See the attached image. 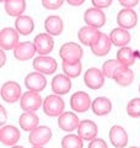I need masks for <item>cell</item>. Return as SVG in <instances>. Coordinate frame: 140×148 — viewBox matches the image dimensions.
I'll return each mask as SVG.
<instances>
[{"label": "cell", "mask_w": 140, "mask_h": 148, "mask_svg": "<svg viewBox=\"0 0 140 148\" xmlns=\"http://www.w3.org/2000/svg\"><path fill=\"white\" fill-rule=\"evenodd\" d=\"M42 103V98L37 91H25L21 95L20 99V106L23 111H36L41 108Z\"/></svg>", "instance_id": "cell-5"}, {"label": "cell", "mask_w": 140, "mask_h": 148, "mask_svg": "<svg viewBox=\"0 0 140 148\" xmlns=\"http://www.w3.org/2000/svg\"><path fill=\"white\" fill-rule=\"evenodd\" d=\"M20 140V131L11 125L3 126L0 130V142L5 146H15Z\"/></svg>", "instance_id": "cell-17"}, {"label": "cell", "mask_w": 140, "mask_h": 148, "mask_svg": "<svg viewBox=\"0 0 140 148\" xmlns=\"http://www.w3.org/2000/svg\"><path fill=\"white\" fill-rule=\"evenodd\" d=\"M18 123H20V127L23 131L31 132L38 127L39 119L36 114H33V111H25L18 119Z\"/></svg>", "instance_id": "cell-22"}, {"label": "cell", "mask_w": 140, "mask_h": 148, "mask_svg": "<svg viewBox=\"0 0 140 148\" xmlns=\"http://www.w3.org/2000/svg\"><path fill=\"white\" fill-rule=\"evenodd\" d=\"M52 138V130L48 126H38L30 133V143L32 146H44Z\"/></svg>", "instance_id": "cell-9"}, {"label": "cell", "mask_w": 140, "mask_h": 148, "mask_svg": "<svg viewBox=\"0 0 140 148\" xmlns=\"http://www.w3.org/2000/svg\"><path fill=\"white\" fill-rule=\"evenodd\" d=\"M84 83L90 89L97 90L105 84V74L97 68H90L84 74Z\"/></svg>", "instance_id": "cell-4"}, {"label": "cell", "mask_w": 140, "mask_h": 148, "mask_svg": "<svg viewBox=\"0 0 140 148\" xmlns=\"http://www.w3.org/2000/svg\"><path fill=\"white\" fill-rule=\"evenodd\" d=\"M64 108H65V103L60 98V95H57V94L48 95L43 100V111L47 116H50V117L60 116L64 111Z\"/></svg>", "instance_id": "cell-2"}, {"label": "cell", "mask_w": 140, "mask_h": 148, "mask_svg": "<svg viewBox=\"0 0 140 148\" xmlns=\"http://www.w3.org/2000/svg\"><path fill=\"white\" fill-rule=\"evenodd\" d=\"M44 29L50 36H59L64 30V22L59 16H48L44 21Z\"/></svg>", "instance_id": "cell-23"}, {"label": "cell", "mask_w": 140, "mask_h": 148, "mask_svg": "<svg viewBox=\"0 0 140 148\" xmlns=\"http://www.w3.org/2000/svg\"><path fill=\"white\" fill-rule=\"evenodd\" d=\"M117 59L120 62V64L124 67H130L133 66L135 59H137V54H135V52L129 48V47H120L119 51L117 52Z\"/></svg>", "instance_id": "cell-29"}, {"label": "cell", "mask_w": 140, "mask_h": 148, "mask_svg": "<svg viewBox=\"0 0 140 148\" xmlns=\"http://www.w3.org/2000/svg\"><path fill=\"white\" fill-rule=\"evenodd\" d=\"M15 29L17 30V32L20 35L27 36V35H30L31 32L35 30V22H33V20H32L30 16L21 15V16H18L16 18Z\"/></svg>", "instance_id": "cell-27"}, {"label": "cell", "mask_w": 140, "mask_h": 148, "mask_svg": "<svg viewBox=\"0 0 140 148\" xmlns=\"http://www.w3.org/2000/svg\"><path fill=\"white\" fill-rule=\"evenodd\" d=\"M113 80L120 86H128L133 83L134 80V72L129 67L122 66L120 68L117 69V72L114 73Z\"/></svg>", "instance_id": "cell-24"}, {"label": "cell", "mask_w": 140, "mask_h": 148, "mask_svg": "<svg viewBox=\"0 0 140 148\" xmlns=\"http://www.w3.org/2000/svg\"><path fill=\"white\" fill-rule=\"evenodd\" d=\"M112 1L113 0H91V3H92V5L93 8H97V9H105V8H108Z\"/></svg>", "instance_id": "cell-35"}, {"label": "cell", "mask_w": 140, "mask_h": 148, "mask_svg": "<svg viewBox=\"0 0 140 148\" xmlns=\"http://www.w3.org/2000/svg\"><path fill=\"white\" fill-rule=\"evenodd\" d=\"M71 89V80L65 74H57L52 79V90L57 95H65Z\"/></svg>", "instance_id": "cell-15"}, {"label": "cell", "mask_w": 140, "mask_h": 148, "mask_svg": "<svg viewBox=\"0 0 140 148\" xmlns=\"http://www.w3.org/2000/svg\"><path fill=\"white\" fill-rule=\"evenodd\" d=\"M109 38L112 45L117 46V47H125L130 42L129 32L124 29H120V27L112 30V32L109 34Z\"/></svg>", "instance_id": "cell-26"}, {"label": "cell", "mask_w": 140, "mask_h": 148, "mask_svg": "<svg viewBox=\"0 0 140 148\" xmlns=\"http://www.w3.org/2000/svg\"><path fill=\"white\" fill-rule=\"evenodd\" d=\"M82 141L79 135H67L62 140V148H82Z\"/></svg>", "instance_id": "cell-31"}, {"label": "cell", "mask_w": 140, "mask_h": 148, "mask_svg": "<svg viewBox=\"0 0 140 148\" xmlns=\"http://www.w3.org/2000/svg\"><path fill=\"white\" fill-rule=\"evenodd\" d=\"M32 148H44V147H43V146H33Z\"/></svg>", "instance_id": "cell-41"}, {"label": "cell", "mask_w": 140, "mask_h": 148, "mask_svg": "<svg viewBox=\"0 0 140 148\" xmlns=\"http://www.w3.org/2000/svg\"><path fill=\"white\" fill-rule=\"evenodd\" d=\"M4 8L10 16L18 17L26 10V1L25 0H6L4 3Z\"/></svg>", "instance_id": "cell-28"}, {"label": "cell", "mask_w": 140, "mask_h": 148, "mask_svg": "<svg viewBox=\"0 0 140 148\" xmlns=\"http://www.w3.org/2000/svg\"><path fill=\"white\" fill-rule=\"evenodd\" d=\"M92 112L97 115V116H105V115L109 114L112 111V103L109 99L103 98V96H99L92 101L91 104Z\"/></svg>", "instance_id": "cell-25"}, {"label": "cell", "mask_w": 140, "mask_h": 148, "mask_svg": "<svg viewBox=\"0 0 140 148\" xmlns=\"http://www.w3.org/2000/svg\"><path fill=\"white\" fill-rule=\"evenodd\" d=\"M18 36L20 34L16 29L12 27H4L0 31V47L4 51L14 49L18 45Z\"/></svg>", "instance_id": "cell-3"}, {"label": "cell", "mask_w": 140, "mask_h": 148, "mask_svg": "<svg viewBox=\"0 0 140 148\" xmlns=\"http://www.w3.org/2000/svg\"><path fill=\"white\" fill-rule=\"evenodd\" d=\"M84 21L85 24L90 27H95V29H100V27L105 26L106 24V15L101 9L91 8L87 9L84 15Z\"/></svg>", "instance_id": "cell-7"}, {"label": "cell", "mask_w": 140, "mask_h": 148, "mask_svg": "<svg viewBox=\"0 0 140 148\" xmlns=\"http://www.w3.org/2000/svg\"><path fill=\"white\" fill-rule=\"evenodd\" d=\"M119 3L125 9H133L135 5L139 4V0H119Z\"/></svg>", "instance_id": "cell-37"}, {"label": "cell", "mask_w": 140, "mask_h": 148, "mask_svg": "<svg viewBox=\"0 0 140 148\" xmlns=\"http://www.w3.org/2000/svg\"><path fill=\"white\" fill-rule=\"evenodd\" d=\"M63 72L65 75H68L69 78H76L81 74V68L82 64L81 62H75V63H69V62H64L63 61Z\"/></svg>", "instance_id": "cell-30"}, {"label": "cell", "mask_w": 140, "mask_h": 148, "mask_svg": "<svg viewBox=\"0 0 140 148\" xmlns=\"http://www.w3.org/2000/svg\"><path fill=\"white\" fill-rule=\"evenodd\" d=\"M1 99L9 104L16 103L18 99H21V86L16 82H6L1 86Z\"/></svg>", "instance_id": "cell-6"}, {"label": "cell", "mask_w": 140, "mask_h": 148, "mask_svg": "<svg viewBox=\"0 0 140 148\" xmlns=\"http://www.w3.org/2000/svg\"><path fill=\"white\" fill-rule=\"evenodd\" d=\"M11 148H23V147H21V146H12Z\"/></svg>", "instance_id": "cell-42"}, {"label": "cell", "mask_w": 140, "mask_h": 148, "mask_svg": "<svg viewBox=\"0 0 140 148\" xmlns=\"http://www.w3.org/2000/svg\"><path fill=\"white\" fill-rule=\"evenodd\" d=\"M33 43L36 46L37 53L41 56L49 54L54 48V41L53 37L48 34H39L35 37Z\"/></svg>", "instance_id": "cell-12"}, {"label": "cell", "mask_w": 140, "mask_h": 148, "mask_svg": "<svg viewBox=\"0 0 140 148\" xmlns=\"http://www.w3.org/2000/svg\"><path fill=\"white\" fill-rule=\"evenodd\" d=\"M0 110H1V123L5 122V109L3 108V106H0Z\"/></svg>", "instance_id": "cell-40"}, {"label": "cell", "mask_w": 140, "mask_h": 148, "mask_svg": "<svg viewBox=\"0 0 140 148\" xmlns=\"http://www.w3.org/2000/svg\"><path fill=\"white\" fill-rule=\"evenodd\" d=\"M59 56L62 58V61L64 62L75 63L81 61L84 52H82V48L80 47V45H77L75 42H67L60 47Z\"/></svg>", "instance_id": "cell-1"}, {"label": "cell", "mask_w": 140, "mask_h": 148, "mask_svg": "<svg viewBox=\"0 0 140 148\" xmlns=\"http://www.w3.org/2000/svg\"><path fill=\"white\" fill-rule=\"evenodd\" d=\"M0 54H1V61H0V66L4 67V64L6 62V57H5V53H4V49L0 51Z\"/></svg>", "instance_id": "cell-39"}, {"label": "cell", "mask_w": 140, "mask_h": 148, "mask_svg": "<svg viewBox=\"0 0 140 148\" xmlns=\"http://www.w3.org/2000/svg\"><path fill=\"white\" fill-rule=\"evenodd\" d=\"M0 1H1V3H5V1H6V0H0Z\"/></svg>", "instance_id": "cell-43"}, {"label": "cell", "mask_w": 140, "mask_h": 148, "mask_svg": "<svg viewBox=\"0 0 140 148\" xmlns=\"http://www.w3.org/2000/svg\"><path fill=\"white\" fill-rule=\"evenodd\" d=\"M122 67V64L118 59H108V61H106L103 63V67H102V72H103L105 77L107 78H111V79H113L114 77V73L117 72V69Z\"/></svg>", "instance_id": "cell-32"}, {"label": "cell", "mask_w": 140, "mask_h": 148, "mask_svg": "<svg viewBox=\"0 0 140 148\" xmlns=\"http://www.w3.org/2000/svg\"><path fill=\"white\" fill-rule=\"evenodd\" d=\"M91 99L85 91H76L70 98V106L75 112H86L91 108Z\"/></svg>", "instance_id": "cell-8"}, {"label": "cell", "mask_w": 140, "mask_h": 148, "mask_svg": "<svg viewBox=\"0 0 140 148\" xmlns=\"http://www.w3.org/2000/svg\"><path fill=\"white\" fill-rule=\"evenodd\" d=\"M109 141L116 148H123L128 143L127 131L122 126H112L109 130Z\"/></svg>", "instance_id": "cell-19"}, {"label": "cell", "mask_w": 140, "mask_h": 148, "mask_svg": "<svg viewBox=\"0 0 140 148\" xmlns=\"http://www.w3.org/2000/svg\"><path fill=\"white\" fill-rule=\"evenodd\" d=\"M130 148H138V147H130Z\"/></svg>", "instance_id": "cell-44"}, {"label": "cell", "mask_w": 140, "mask_h": 148, "mask_svg": "<svg viewBox=\"0 0 140 148\" xmlns=\"http://www.w3.org/2000/svg\"><path fill=\"white\" fill-rule=\"evenodd\" d=\"M101 35V32L99 31V29H95V27H90V26H84L81 27L77 32V37L79 41L85 45V46H91L99 40V37Z\"/></svg>", "instance_id": "cell-20"}, {"label": "cell", "mask_w": 140, "mask_h": 148, "mask_svg": "<svg viewBox=\"0 0 140 148\" xmlns=\"http://www.w3.org/2000/svg\"><path fill=\"white\" fill-rule=\"evenodd\" d=\"M138 22V16L133 9H123L117 15V24L119 25L120 29L130 30L135 27Z\"/></svg>", "instance_id": "cell-11"}, {"label": "cell", "mask_w": 140, "mask_h": 148, "mask_svg": "<svg viewBox=\"0 0 140 148\" xmlns=\"http://www.w3.org/2000/svg\"><path fill=\"white\" fill-rule=\"evenodd\" d=\"M57 67V61L48 56H39L33 59V68L42 74H53Z\"/></svg>", "instance_id": "cell-10"}, {"label": "cell", "mask_w": 140, "mask_h": 148, "mask_svg": "<svg viewBox=\"0 0 140 148\" xmlns=\"http://www.w3.org/2000/svg\"><path fill=\"white\" fill-rule=\"evenodd\" d=\"M97 125L91 120H82L77 127V135L84 141H92L97 136Z\"/></svg>", "instance_id": "cell-18"}, {"label": "cell", "mask_w": 140, "mask_h": 148, "mask_svg": "<svg viewBox=\"0 0 140 148\" xmlns=\"http://www.w3.org/2000/svg\"><path fill=\"white\" fill-rule=\"evenodd\" d=\"M111 45H112V42H111L109 36H107L106 34H101L99 40L91 46V51L97 57H103V56H106L109 52Z\"/></svg>", "instance_id": "cell-21"}, {"label": "cell", "mask_w": 140, "mask_h": 148, "mask_svg": "<svg viewBox=\"0 0 140 148\" xmlns=\"http://www.w3.org/2000/svg\"><path fill=\"white\" fill-rule=\"evenodd\" d=\"M88 148H108V147H107V143L102 138H95V140L90 142Z\"/></svg>", "instance_id": "cell-36"}, {"label": "cell", "mask_w": 140, "mask_h": 148, "mask_svg": "<svg viewBox=\"0 0 140 148\" xmlns=\"http://www.w3.org/2000/svg\"><path fill=\"white\" fill-rule=\"evenodd\" d=\"M80 125V120H79L76 114H73L68 111V112H63L58 119V126L60 130L65 132H71L75 128L79 127Z\"/></svg>", "instance_id": "cell-14"}, {"label": "cell", "mask_w": 140, "mask_h": 148, "mask_svg": "<svg viewBox=\"0 0 140 148\" xmlns=\"http://www.w3.org/2000/svg\"><path fill=\"white\" fill-rule=\"evenodd\" d=\"M64 0H42V5L43 8L48 10H57L63 5Z\"/></svg>", "instance_id": "cell-34"}, {"label": "cell", "mask_w": 140, "mask_h": 148, "mask_svg": "<svg viewBox=\"0 0 140 148\" xmlns=\"http://www.w3.org/2000/svg\"><path fill=\"white\" fill-rule=\"evenodd\" d=\"M25 85L29 90L32 91H42L47 85V79L46 77L39 72H33L27 74L25 78Z\"/></svg>", "instance_id": "cell-13"}, {"label": "cell", "mask_w": 140, "mask_h": 148, "mask_svg": "<svg viewBox=\"0 0 140 148\" xmlns=\"http://www.w3.org/2000/svg\"><path fill=\"white\" fill-rule=\"evenodd\" d=\"M67 1L73 6H80L85 3V0H67Z\"/></svg>", "instance_id": "cell-38"}, {"label": "cell", "mask_w": 140, "mask_h": 148, "mask_svg": "<svg viewBox=\"0 0 140 148\" xmlns=\"http://www.w3.org/2000/svg\"><path fill=\"white\" fill-rule=\"evenodd\" d=\"M139 91H140V84H139Z\"/></svg>", "instance_id": "cell-45"}, {"label": "cell", "mask_w": 140, "mask_h": 148, "mask_svg": "<svg viewBox=\"0 0 140 148\" xmlns=\"http://www.w3.org/2000/svg\"><path fill=\"white\" fill-rule=\"evenodd\" d=\"M127 112L132 117H140V98H134L127 105Z\"/></svg>", "instance_id": "cell-33"}, {"label": "cell", "mask_w": 140, "mask_h": 148, "mask_svg": "<svg viewBox=\"0 0 140 148\" xmlns=\"http://www.w3.org/2000/svg\"><path fill=\"white\" fill-rule=\"evenodd\" d=\"M37 52L36 46L33 42L26 41V42L18 43L15 48H14V56L18 61H29L33 57V54Z\"/></svg>", "instance_id": "cell-16"}]
</instances>
